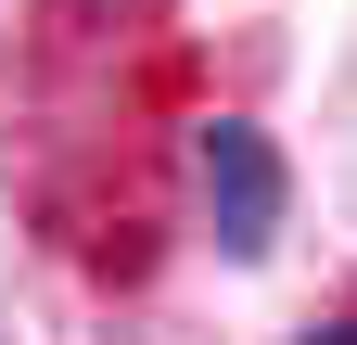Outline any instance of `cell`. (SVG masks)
Masks as SVG:
<instances>
[{
	"label": "cell",
	"mask_w": 357,
	"mask_h": 345,
	"mask_svg": "<svg viewBox=\"0 0 357 345\" xmlns=\"http://www.w3.org/2000/svg\"><path fill=\"white\" fill-rule=\"evenodd\" d=\"M306 345H357V307H332V320H306Z\"/></svg>",
	"instance_id": "obj_2"
},
{
	"label": "cell",
	"mask_w": 357,
	"mask_h": 345,
	"mask_svg": "<svg viewBox=\"0 0 357 345\" xmlns=\"http://www.w3.org/2000/svg\"><path fill=\"white\" fill-rule=\"evenodd\" d=\"M192 166H204V230H217V256H268V243H281L294 179H281V154H268L255 115H217Z\"/></svg>",
	"instance_id": "obj_1"
}]
</instances>
